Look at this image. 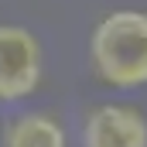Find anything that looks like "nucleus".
Returning <instances> with one entry per match:
<instances>
[{
	"instance_id": "obj_1",
	"label": "nucleus",
	"mask_w": 147,
	"mask_h": 147,
	"mask_svg": "<svg viewBox=\"0 0 147 147\" xmlns=\"http://www.w3.org/2000/svg\"><path fill=\"white\" fill-rule=\"evenodd\" d=\"M89 65L110 89L147 86V10H113L89 34Z\"/></svg>"
},
{
	"instance_id": "obj_2",
	"label": "nucleus",
	"mask_w": 147,
	"mask_h": 147,
	"mask_svg": "<svg viewBox=\"0 0 147 147\" xmlns=\"http://www.w3.org/2000/svg\"><path fill=\"white\" fill-rule=\"evenodd\" d=\"M45 75V51L34 31L0 21V103L14 106L31 99Z\"/></svg>"
},
{
	"instance_id": "obj_3",
	"label": "nucleus",
	"mask_w": 147,
	"mask_h": 147,
	"mask_svg": "<svg viewBox=\"0 0 147 147\" xmlns=\"http://www.w3.org/2000/svg\"><path fill=\"white\" fill-rule=\"evenodd\" d=\"M79 147H147V116L127 103H99L82 116Z\"/></svg>"
},
{
	"instance_id": "obj_4",
	"label": "nucleus",
	"mask_w": 147,
	"mask_h": 147,
	"mask_svg": "<svg viewBox=\"0 0 147 147\" xmlns=\"http://www.w3.org/2000/svg\"><path fill=\"white\" fill-rule=\"evenodd\" d=\"M0 147H69V134L58 116L45 110H24L3 123Z\"/></svg>"
}]
</instances>
